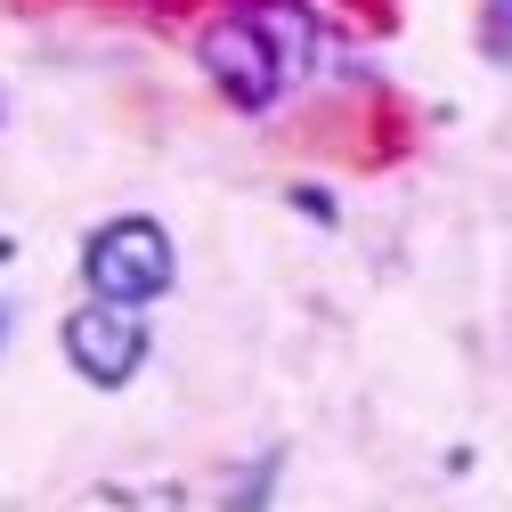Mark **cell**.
Wrapping results in <instances>:
<instances>
[{
    "instance_id": "obj_1",
    "label": "cell",
    "mask_w": 512,
    "mask_h": 512,
    "mask_svg": "<svg viewBox=\"0 0 512 512\" xmlns=\"http://www.w3.org/2000/svg\"><path fill=\"white\" fill-rule=\"evenodd\" d=\"M82 277H90V293H98L106 309H147L155 293H171V277H179V252H171L163 220L131 212V220H106V228H90V244H82Z\"/></svg>"
},
{
    "instance_id": "obj_2",
    "label": "cell",
    "mask_w": 512,
    "mask_h": 512,
    "mask_svg": "<svg viewBox=\"0 0 512 512\" xmlns=\"http://www.w3.org/2000/svg\"><path fill=\"white\" fill-rule=\"evenodd\" d=\"M204 74H212V82L228 90V106H244V114L277 106V90H285V74H293V57L277 49V17H269V9L220 17V25L204 33Z\"/></svg>"
},
{
    "instance_id": "obj_3",
    "label": "cell",
    "mask_w": 512,
    "mask_h": 512,
    "mask_svg": "<svg viewBox=\"0 0 512 512\" xmlns=\"http://www.w3.org/2000/svg\"><path fill=\"white\" fill-rule=\"evenodd\" d=\"M66 358H74L82 382L114 391V382H131L139 358H147V317H139V309H106V301L74 309V317H66Z\"/></svg>"
},
{
    "instance_id": "obj_4",
    "label": "cell",
    "mask_w": 512,
    "mask_h": 512,
    "mask_svg": "<svg viewBox=\"0 0 512 512\" xmlns=\"http://www.w3.org/2000/svg\"><path fill=\"white\" fill-rule=\"evenodd\" d=\"M488 41L496 57H512V0H488Z\"/></svg>"
}]
</instances>
